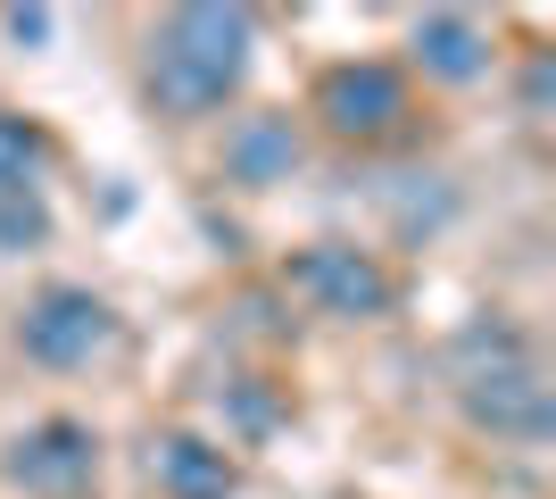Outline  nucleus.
I'll use <instances>...</instances> for the list:
<instances>
[{"mask_svg": "<svg viewBox=\"0 0 556 499\" xmlns=\"http://www.w3.org/2000/svg\"><path fill=\"white\" fill-rule=\"evenodd\" d=\"M50 241V209L42 191H17V200H0V250H42Z\"/></svg>", "mask_w": 556, "mask_h": 499, "instance_id": "obj_12", "label": "nucleus"}, {"mask_svg": "<svg viewBox=\"0 0 556 499\" xmlns=\"http://www.w3.org/2000/svg\"><path fill=\"white\" fill-rule=\"evenodd\" d=\"M282 291L300 309L332 316V325H374V316L399 309L391 266L374 259V250H357V241H307V250H291L282 259Z\"/></svg>", "mask_w": 556, "mask_h": 499, "instance_id": "obj_3", "label": "nucleus"}, {"mask_svg": "<svg viewBox=\"0 0 556 499\" xmlns=\"http://www.w3.org/2000/svg\"><path fill=\"white\" fill-rule=\"evenodd\" d=\"M448 358H457V400L482 433H498V441H540L548 433V375H540L532 341L507 316L465 325L448 341Z\"/></svg>", "mask_w": 556, "mask_h": 499, "instance_id": "obj_2", "label": "nucleus"}, {"mask_svg": "<svg viewBox=\"0 0 556 499\" xmlns=\"http://www.w3.org/2000/svg\"><path fill=\"white\" fill-rule=\"evenodd\" d=\"M250 50H257L250 9H225V0L166 9L159 34H150V59H141V92L159 117L200 125L216 109H232V92L250 84Z\"/></svg>", "mask_w": 556, "mask_h": 499, "instance_id": "obj_1", "label": "nucleus"}, {"mask_svg": "<svg viewBox=\"0 0 556 499\" xmlns=\"http://www.w3.org/2000/svg\"><path fill=\"white\" fill-rule=\"evenodd\" d=\"M291 166H300V125L291 117H232L225 125V184H291Z\"/></svg>", "mask_w": 556, "mask_h": 499, "instance_id": "obj_9", "label": "nucleus"}, {"mask_svg": "<svg viewBox=\"0 0 556 499\" xmlns=\"http://www.w3.org/2000/svg\"><path fill=\"white\" fill-rule=\"evenodd\" d=\"M307 109H316V125L341 134V142H382V134L407 125L416 92H407V67H391V59H341V67L316 75Z\"/></svg>", "mask_w": 556, "mask_h": 499, "instance_id": "obj_5", "label": "nucleus"}, {"mask_svg": "<svg viewBox=\"0 0 556 499\" xmlns=\"http://www.w3.org/2000/svg\"><path fill=\"white\" fill-rule=\"evenodd\" d=\"M407 59H416L432 84H482L490 75V34L465 9H432V17L407 25Z\"/></svg>", "mask_w": 556, "mask_h": 499, "instance_id": "obj_8", "label": "nucleus"}, {"mask_svg": "<svg viewBox=\"0 0 556 499\" xmlns=\"http://www.w3.org/2000/svg\"><path fill=\"white\" fill-rule=\"evenodd\" d=\"M0 34H9V42H50V9H9V17H0Z\"/></svg>", "mask_w": 556, "mask_h": 499, "instance_id": "obj_13", "label": "nucleus"}, {"mask_svg": "<svg viewBox=\"0 0 556 499\" xmlns=\"http://www.w3.org/2000/svg\"><path fill=\"white\" fill-rule=\"evenodd\" d=\"M0 466L34 499H75V491H92V475H100V433L84 416H42V425H25L9 441Z\"/></svg>", "mask_w": 556, "mask_h": 499, "instance_id": "obj_6", "label": "nucleus"}, {"mask_svg": "<svg viewBox=\"0 0 556 499\" xmlns=\"http://www.w3.org/2000/svg\"><path fill=\"white\" fill-rule=\"evenodd\" d=\"M42 159H50V134H42L34 117H9V109H0V200H17V191H34Z\"/></svg>", "mask_w": 556, "mask_h": 499, "instance_id": "obj_10", "label": "nucleus"}, {"mask_svg": "<svg viewBox=\"0 0 556 499\" xmlns=\"http://www.w3.org/2000/svg\"><path fill=\"white\" fill-rule=\"evenodd\" d=\"M141 466H150V483H159L166 499H232V491H241L232 450L208 441V433H159Z\"/></svg>", "mask_w": 556, "mask_h": 499, "instance_id": "obj_7", "label": "nucleus"}, {"mask_svg": "<svg viewBox=\"0 0 556 499\" xmlns=\"http://www.w3.org/2000/svg\"><path fill=\"white\" fill-rule=\"evenodd\" d=\"M116 309L100 300V291H84V284H50V291H34L25 300V316H17V350L34 358V366H50V375H75V366H92V358H109L116 350Z\"/></svg>", "mask_w": 556, "mask_h": 499, "instance_id": "obj_4", "label": "nucleus"}, {"mask_svg": "<svg viewBox=\"0 0 556 499\" xmlns=\"http://www.w3.org/2000/svg\"><path fill=\"white\" fill-rule=\"evenodd\" d=\"M225 416H232V433H241V441H266V433L282 425V400L266 391V375H232V383H225Z\"/></svg>", "mask_w": 556, "mask_h": 499, "instance_id": "obj_11", "label": "nucleus"}]
</instances>
